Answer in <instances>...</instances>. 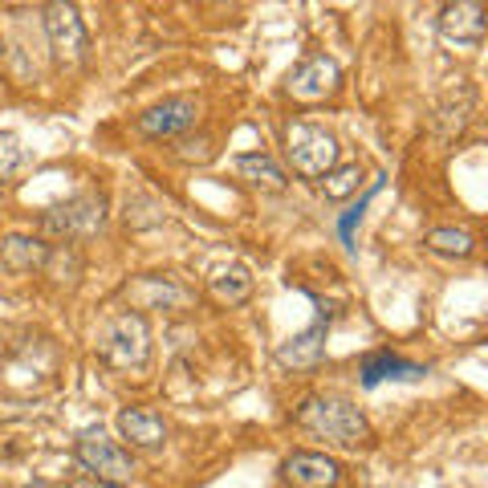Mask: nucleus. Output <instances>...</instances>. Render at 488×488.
<instances>
[{"label":"nucleus","instance_id":"nucleus-1","mask_svg":"<svg viewBox=\"0 0 488 488\" xmlns=\"http://www.w3.org/2000/svg\"><path fill=\"white\" fill-rule=\"evenodd\" d=\"M293 419L301 423L306 431L330 439V443H342V448H354V443H362L371 436L366 415L354 403H346V399H306Z\"/></svg>","mask_w":488,"mask_h":488},{"label":"nucleus","instance_id":"nucleus-2","mask_svg":"<svg viewBox=\"0 0 488 488\" xmlns=\"http://www.w3.org/2000/svg\"><path fill=\"white\" fill-rule=\"evenodd\" d=\"M98 354L118 371H143L151 362V325L143 309H127L102 325L98 334Z\"/></svg>","mask_w":488,"mask_h":488},{"label":"nucleus","instance_id":"nucleus-3","mask_svg":"<svg viewBox=\"0 0 488 488\" xmlns=\"http://www.w3.org/2000/svg\"><path fill=\"white\" fill-rule=\"evenodd\" d=\"M74 455L86 472H94V480L102 488L106 484H130L134 480V460H130L127 448H118L102 427H86L78 439H74Z\"/></svg>","mask_w":488,"mask_h":488},{"label":"nucleus","instance_id":"nucleus-4","mask_svg":"<svg viewBox=\"0 0 488 488\" xmlns=\"http://www.w3.org/2000/svg\"><path fill=\"white\" fill-rule=\"evenodd\" d=\"M285 143H289V159H293L297 175L322 179L338 163V139H334V130L318 127V122H293L285 130Z\"/></svg>","mask_w":488,"mask_h":488},{"label":"nucleus","instance_id":"nucleus-5","mask_svg":"<svg viewBox=\"0 0 488 488\" xmlns=\"http://www.w3.org/2000/svg\"><path fill=\"white\" fill-rule=\"evenodd\" d=\"M41 25H45L49 49L62 65H81L86 53H90V33L81 25L78 8L69 0H49L45 13H41Z\"/></svg>","mask_w":488,"mask_h":488},{"label":"nucleus","instance_id":"nucleus-6","mask_svg":"<svg viewBox=\"0 0 488 488\" xmlns=\"http://www.w3.org/2000/svg\"><path fill=\"white\" fill-rule=\"evenodd\" d=\"M106 224V199L98 192H81L74 199H62V204H53V208L41 211V232L45 236H86V232H98V228Z\"/></svg>","mask_w":488,"mask_h":488},{"label":"nucleus","instance_id":"nucleus-7","mask_svg":"<svg viewBox=\"0 0 488 488\" xmlns=\"http://www.w3.org/2000/svg\"><path fill=\"white\" fill-rule=\"evenodd\" d=\"M285 90L301 102H322L325 94L338 90V62L325 57V53H313L306 62H297L285 78Z\"/></svg>","mask_w":488,"mask_h":488},{"label":"nucleus","instance_id":"nucleus-8","mask_svg":"<svg viewBox=\"0 0 488 488\" xmlns=\"http://www.w3.org/2000/svg\"><path fill=\"white\" fill-rule=\"evenodd\" d=\"M195 114H199L195 98H187V94L163 98V102H155L151 110L139 114V130L151 134V139H175V134L195 127Z\"/></svg>","mask_w":488,"mask_h":488},{"label":"nucleus","instance_id":"nucleus-9","mask_svg":"<svg viewBox=\"0 0 488 488\" xmlns=\"http://www.w3.org/2000/svg\"><path fill=\"white\" fill-rule=\"evenodd\" d=\"M281 480L301 488H325L342 480V464L330 460L325 452H293L281 460Z\"/></svg>","mask_w":488,"mask_h":488},{"label":"nucleus","instance_id":"nucleus-10","mask_svg":"<svg viewBox=\"0 0 488 488\" xmlns=\"http://www.w3.org/2000/svg\"><path fill=\"white\" fill-rule=\"evenodd\" d=\"M325 330H330V309L318 301V322L309 325V330H301V334H293L281 350H277V362L281 366H318L325 358Z\"/></svg>","mask_w":488,"mask_h":488},{"label":"nucleus","instance_id":"nucleus-11","mask_svg":"<svg viewBox=\"0 0 488 488\" xmlns=\"http://www.w3.org/2000/svg\"><path fill=\"white\" fill-rule=\"evenodd\" d=\"M439 37L452 41V45H468L476 49L484 41V13H480V0H455L439 13Z\"/></svg>","mask_w":488,"mask_h":488},{"label":"nucleus","instance_id":"nucleus-12","mask_svg":"<svg viewBox=\"0 0 488 488\" xmlns=\"http://www.w3.org/2000/svg\"><path fill=\"white\" fill-rule=\"evenodd\" d=\"M127 297L134 309H187L192 293L171 277H139L127 285Z\"/></svg>","mask_w":488,"mask_h":488},{"label":"nucleus","instance_id":"nucleus-13","mask_svg":"<svg viewBox=\"0 0 488 488\" xmlns=\"http://www.w3.org/2000/svg\"><path fill=\"white\" fill-rule=\"evenodd\" d=\"M118 436L130 439V448H143V452H159L167 443V427L155 411L146 407H122L118 411Z\"/></svg>","mask_w":488,"mask_h":488},{"label":"nucleus","instance_id":"nucleus-14","mask_svg":"<svg viewBox=\"0 0 488 488\" xmlns=\"http://www.w3.org/2000/svg\"><path fill=\"white\" fill-rule=\"evenodd\" d=\"M427 366L419 362H407V358L390 354V350H378V354H366L362 358V387L374 390L378 383H419Z\"/></svg>","mask_w":488,"mask_h":488},{"label":"nucleus","instance_id":"nucleus-15","mask_svg":"<svg viewBox=\"0 0 488 488\" xmlns=\"http://www.w3.org/2000/svg\"><path fill=\"white\" fill-rule=\"evenodd\" d=\"M45 260H49V244L37 240V236L13 232V236L0 240V265L13 269V273H33V269H41Z\"/></svg>","mask_w":488,"mask_h":488},{"label":"nucleus","instance_id":"nucleus-16","mask_svg":"<svg viewBox=\"0 0 488 488\" xmlns=\"http://www.w3.org/2000/svg\"><path fill=\"white\" fill-rule=\"evenodd\" d=\"M208 289L220 306H244V301L252 297V277H248L244 265H228V269H216V273H211Z\"/></svg>","mask_w":488,"mask_h":488},{"label":"nucleus","instance_id":"nucleus-17","mask_svg":"<svg viewBox=\"0 0 488 488\" xmlns=\"http://www.w3.org/2000/svg\"><path fill=\"white\" fill-rule=\"evenodd\" d=\"M232 167H236V175H244L252 187H265V192H285V183H289L269 155H240Z\"/></svg>","mask_w":488,"mask_h":488},{"label":"nucleus","instance_id":"nucleus-18","mask_svg":"<svg viewBox=\"0 0 488 488\" xmlns=\"http://www.w3.org/2000/svg\"><path fill=\"white\" fill-rule=\"evenodd\" d=\"M427 248L439 257H472L476 252V236L464 228H431L427 232Z\"/></svg>","mask_w":488,"mask_h":488},{"label":"nucleus","instance_id":"nucleus-19","mask_svg":"<svg viewBox=\"0 0 488 488\" xmlns=\"http://www.w3.org/2000/svg\"><path fill=\"white\" fill-rule=\"evenodd\" d=\"M322 187H325V199H346V195H354L362 187V167L358 163H334L330 171L322 175Z\"/></svg>","mask_w":488,"mask_h":488},{"label":"nucleus","instance_id":"nucleus-20","mask_svg":"<svg viewBox=\"0 0 488 488\" xmlns=\"http://www.w3.org/2000/svg\"><path fill=\"white\" fill-rule=\"evenodd\" d=\"M127 224L130 228H155L167 220V208H163L155 195H127Z\"/></svg>","mask_w":488,"mask_h":488},{"label":"nucleus","instance_id":"nucleus-21","mask_svg":"<svg viewBox=\"0 0 488 488\" xmlns=\"http://www.w3.org/2000/svg\"><path fill=\"white\" fill-rule=\"evenodd\" d=\"M383 192V175H374V183H371V192L362 195V199H358L354 208L350 211H342V220H338V232H342V244H346V248H354V228L362 224V211L371 208V199L374 195Z\"/></svg>","mask_w":488,"mask_h":488},{"label":"nucleus","instance_id":"nucleus-22","mask_svg":"<svg viewBox=\"0 0 488 488\" xmlns=\"http://www.w3.org/2000/svg\"><path fill=\"white\" fill-rule=\"evenodd\" d=\"M25 163V146L16 139L13 130H0V179H8L13 171H21Z\"/></svg>","mask_w":488,"mask_h":488},{"label":"nucleus","instance_id":"nucleus-23","mask_svg":"<svg viewBox=\"0 0 488 488\" xmlns=\"http://www.w3.org/2000/svg\"><path fill=\"white\" fill-rule=\"evenodd\" d=\"M175 155H179V159H187V163H208L211 159V143H208V139H195V143H192V139H179V146H175Z\"/></svg>","mask_w":488,"mask_h":488}]
</instances>
